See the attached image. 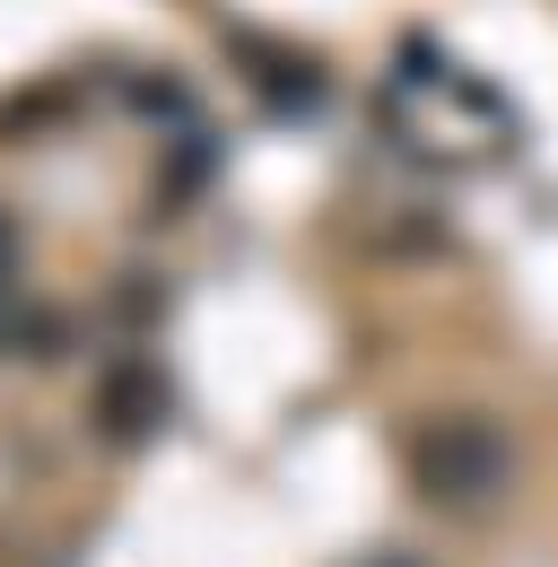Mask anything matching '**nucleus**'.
I'll use <instances>...</instances> for the list:
<instances>
[{
	"instance_id": "nucleus-1",
	"label": "nucleus",
	"mask_w": 558,
	"mask_h": 567,
	"mask_svg": "<svg viewBox=\"0 0 558 567\" xmlns=\"http://www.w3.org/2000/svg\"><path fill=\"white\" fill-rule=\"evenodd\" d=\"M411 472H418V497L436 506H472L506 481V445L488 420H436L427 436L411 445Z\"/></svg>"
},
{
	"instance_id": "nucleus-2",
	"label": "nucleus",
	"mask_w": 558,
	"mask_h": 567,
	"mask_svg": "<svg viewBox=\"0 0 558 567\" xmlns=\"http://www.w3.org/2000/svg\"><path fill=\"white\" fill-rule=\"evenodd\" d=\"M9 280H18V227L0 218V297H9Z\"/></svg>"
},
{
	"instance_id": "nucleus-3",
	"label": "nucleus",
	"mask_w": 558,
	"mask_h": 567,
	"mask_svg": "<svg viewBox=\"0 0 558 567\" xmlns=\"http://www.w3.org/2000/svg\"><path fill=\"white\" fill-rule=\"evenodd\" d=\"M358 567H411V559H402V550H375V559H358Z\"/></svg>"
}]
</instances>
